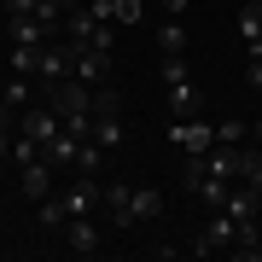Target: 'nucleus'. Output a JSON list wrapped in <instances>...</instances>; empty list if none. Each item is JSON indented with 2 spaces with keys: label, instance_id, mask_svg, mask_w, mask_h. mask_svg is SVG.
I'll return each mask as SVG.
<instances>
[{
  "label": "nucleus",
  "instance_id": "nucleus-1",
  "mask_svg": "<svg viewBox=\"0 0 262 262\" xmlns=\"http://www.w3.org/2000/svg\"><path fill=\"white\" fill-rule=\"evenodd\" d=\"M18 134H24V140H35L41 151H47L58 134H64V117H58L53 105H24V111H18Z\"/></svg>",
  "mask_w": 262,
  "mask_h": 262
},
{
  "label": "nucleus",
  "instance_id": "nucleus-2",
  "mask_svg": "<svg viewBox=\"0 0 262 262\" xmlns=\"http://www.w3.org/2000/svg\"><path fill=\"white\" fill-rule=\"evenodd\" d=\"M64 35L76 41V47H99V53H111V24L94 18L88 6H76L70 18H64Z\"/></svg>",
  "mask_w": 262,
  "mask_h": 262
},
{
  "label": "nucleus",
  "instance_id": "nucleus-3",
  "mask_svg": "<svg viewBox=\"0 0 262 262\" xmlns=\"http://www.w3.org/2000/svg\"><path fill=\"white\" fill-rule=\"evenodd\" d=\"M70 76H76V82H88V88L111 82V53H99V47H76V41H70Z\"/></svg>",
  "mask_w": 262,
  "mask_h": 262
},
{
  "label": "nucleus",
  "instance_id": "nucleus-4",
  "mask_svg": "<svg viewBox=\"0 0 262 262\" xmlns=\"http://www.w3.org/2000/svg\"><path fill=\"white\" fill-rule=\"evenodd\" d=\"M169 146H181L187 158H192V151H210L215 146V128L198 122V117H169Z\"/></svg>",
  "mask_w": 262,
  "mask_h": 262
},
{
  "label": "nucleus",
  "instance_id": "nucleus-5",
  "mask_svg": "<svg viewBox=\"0 0 262 262\" xmlns=\"http://www.w3.org/2000/svg\"><path fill=\"white\" fill-rule=\"evenodd\" d=\"M99 204H105V222L117 227V233H128V227H140V215H134V187H105L99 192Z\"/></svg>",
  "mask_w": 262,
  "mask_h": 262
},
{
  "label": "nucleus",
  "instance_id": "nucleus-6",
  "mask_svg": "<svg viewBox=\"0 0 262 262\" xmlns=\"http://www.w3.org/2000/svg\"><path fill=\"white\" fill-rule=\"evenodd\" d=\"M6 35H12V47H47V41H53V24H41L35 12H12V18H6Z\"/></svg>",
  "mask_w": 262,
  "mask_h": 262
},
{
  "label": "nucleus",
  "instance_id": "nucleus-7",
  "mask_svg": "<svg viewBox=\"0 0 262 262\" xmlns=\"http://www.w3.org/2000/svg\"><path fill=\"white\" fill-rule=\"evenodd\" d=\"M99 192H105V187H99V175H76V181H70V187L58 192V198H64V210H70V215H94Z\"/></svg>",
  "mask_w": 262,
  "mask_h": 262
},
{
  "label": "nucleus",
  "instance_id": "nucleus-8",
  "mask_svg": "<svg viewBox=\"0 0 262 262\" xmlns=\"http://www.w3.org/2000/svg\"><path fill=\"white\" fill-rule=\"evenodd\" d=\"M18 187H24V198H53V163L47 158L18 163Z\"/></svg>",
  "mask_w": 262,
  "mask_h": 262
},
{
  "label": "nucleus",
  "instance_id": "nucleus-9",
  "mask_svg": "<svg viewBox=\"0 0 262 262\" xmlns=\"http://www.w3.org/2000/svg\"><path fill=\"white\" fill-rule=\"evenodd\" d=\"M70 76V41H47L41 47V76L35 82H64Z\"/></svg>",
  "mask_w": 262,
  "mask_h": 262
},
{
  "label": "nucleus",
  "instance_id": "nucleus-10",
  "mask_svg": "<svg viewBox=\"0 0 262 262\" xmlns=\"http://www.w3.org/2000/svg\"><path fill=\"white\" fill-rule=\"evenodd\" d=\"M76 151H82V134H70V128H64L47 151H41V158H47L53 169H76Z\"/></svg>",
  "mask_w": 262,
  "mask_h": 262
},
{
  "label": "nucleus",
  "instance_id": "nucleus-11",
  "mask_svg": "<svg viewBox=\"0 0 262 262\" xmlns=\"http://www.w3.org/2000/svg\"><path fill=\"white\" fill-rule=\"evenodd\" d=\"M70 251L76 256H94L99 251V227L88 222V215H70Z\"/></svg>",
  "mask_w": 262,
  "mask_h": 262
},
{
  "label": "nucleus",
  "instance_id": "nucleus-12",
  "mask_svg": "<svg viewBox=\"0 0 262 262\" xmlns=\"http://www.w3.org/2000/svg\"><path fill=\"white\" fill-rule=\"evenodd\" d=\"M169 117H198V82H175L169 88Z\"/></svg>",
  "mask_w": 262,
  "mask_h": 262
},
{
  "label": "nucleus",
  "instance_id": "nucleus-13",
  "mask_svg": "<svg viewBox=\"0 0 262 262\" xmlns=\"http://www.w3.org/2000/svg\"><path fill=\"white\" fill-rule=\"evenodd\" d=\"M163 204H169V198H163L158 187H134V215H140V222H158Z\"/></svg>",
  "mask_w": 262,
  "mask_h": 262
},
{
  "label": "nucleus",
  "instance_id": "nucleus-14",
  "mask_svg": "<svg viewBox=\"0 0 262 262\" xmlns=\"http://www.w3.org/2000/svg\"><path fill=\"white\" fill-rule=\"evenodd\" d=\"M6 64H12V76H29V82H35L41 76V47H12Z\"/></svg>",
  "mask_w": 262,
  "mask_h": 262
},
{
  "label": "nucleus",
  "instance_id": "nucleus-15",
  "mask_svg": "<svg viewBox=\"0 0 262 262\" xmlns=\"http://www.w3.org/2000/svg\"><path fill=\"white\" fill-rule=\"evenodd\" d=\"M239 35H245V47H262V0H251L239 12Z\"/></svg>",
  "mask_w": 262,
  "mask_h": 262
},
{
  "label": "nucleus",
  "instance_id": "nucleus-16",
  "mask_svg": "<svg viewBox=\"0 0 262 262\" xmlns=\"http://www.w3.org/2000/svg\"><path fill=\"white\" fill-rule=\"evenodd\" d=\"M187 41H192V35H187V24H181V18H169V24L158 29V47H163V53H187Z\"/></svg>",
  "mask_w": 262,
  "mask_h": 262
},
{
  "label": "nucleus",
  "instance_id": "nucleus-17",
  "mask_svg": "<svg viewBox=\"0 0 262 262\" xmlns=\"http://www.w3.org/2000/svg\"><path fill=\"white\" fill-rule=\"evenodd\" d=\"M35 222L47 227V233H53V227H70V210H64V198H41V210H35Z\"/></svg>",
  "mask_w": 262,
  "mask_h": 262
},
{
  "label": "nucleus",
  "instance_id": "nucleus-18",
  "mask_svg": "<svg viewBox=\"0 0 262 262\" xmlns=\"http://www.w3.org/2000/svg\"><path fill=\"white\" fill-rule=\"evenodd\" d=\"M0 105L24 111V105H29V76H6V88H0Z\"/></svg>",
  "mask_w": 262,
  "mask_h": 262
},
{
  "label": "nucleus",
  "instance_id": "nucleus-19",
  "mask_svg": "<svg viewBox=\"0 0 262 262\" xmlns=\"http://www.w3.org/2000/svg\"><path fill=\"white\" fill-rule=\"evenodd\" d=\"M239 181L251 192H262V151H239Z\"/></svg>",
  "mask_w": 262,
  "mask_h": 262
},
{
  "label": "nucleus",
  "instance_id": "nucleus-20",
  "mask_svg": "<svg viewBox=\"0 0 262 262\" xmlns=\"http://www.w3.org/2000/svg\"><path fill=\"white\" fill-rule=\"evenodd\" d=\"M111 24H146V0H111Z\"/></svg>",
  "mask_w": 262,
  "mask_h": 262
},
{
  "label": "nucleus",
  "instance_id": "nucleus-21",
  "mask_svg": "<svg viewBox=\"0 0 262 262\" xmlns=\"http://www.w3.org/2000/svg\"><path fill=\"white\" fill-rule=\"evenodd\" d=\"M245 134H251V128H245L239 117H227V122H215V140H222V146H245Z\"/></svg>",
  "mask_w": 262,
  "mask_h": 262
},
{
  "label": "nucleus",
  "instance_id": "nucleus-22",
  "mask_svg": "<svg viewBox=\"0 0 262 262\" xmlns=\"http://www.w3.org/2000/svg\"><path fill=\"white\" fill-rule=\"evenodd\" d=\"M245 82L262 94V47H245Z\"/></svg>",
  "mask_w": 262,
  "mask_h": 262
},
{
  "label": "nucleus",
  "instance_id": "nucleus-23",
  "mask_svg": "<svg viewBox=\"0 0 262 262\" xmlns=\"http://www.w3.org/2000/svg\"><path fill=\"white\" fill-rule=\"evenodd\" d=\"M233 256H245V262H262V233H256L251 245H245V251H233Z\"/></svg>",
  "mask_w": 262,
  "mask_h": 262
},
{
  "label": "nucleus",
  "instance_id": "nucleus-24",
  "mask_svg": "<svg viewBox=\"0 0 262 262\" xmlns=\"http://www.w3.org/2000/svg\"><path fill=\"white\" fill-rule=\"evenodd\" d=\"M0 6H6V18H12V12H35L41 0H0Z\"/></svg>",
  "mask_w": 262,
  "mask_h": 262
},
{
  "label": "nucleus",
  "instance_id": "nucleus-25",
  "mask_svg": "<svg viewBox=\"0 0 262 262\" xmlns=\"http://www.w3.org/2000/svg\"><path fill=\"white\" fill-rule=\"evenodd\" d=\"M163 12H169V18H175V12H187V0H163Z\"/></svg>",
  "mask_w": 262,
  "mask_h": 262
},
{
  "label": "nucleus",
  "instance_id": "nucleus-26",
  "mask_svg": "<svg viewBox=\"0 0 262 262\" xmlns=\"http://www.w3.org/2000/svg\"><path fill=\"white\" fill-rule=\"evenodd\" d=\"M58 6H64V12H76V6H88V0H58Z\"/></svg>",
  "mask_w": 262,
  "mask_h": 262
},
{
  "label": "nucleus",
  "instance_id": "nucleus-27",
  "mask_svg": "<svg viewBox=\"0 0 262 262\" xmlns=\"http://www.w3.org/2000/svg\"><path fill=\"white\" fill-rule=\"evenodd\" d=\"M251 134H256V140H262V122H256V128H251Z\"/></svg>",
  "mask_w": 262,
  "mask_h": 262
}]
</instances>
